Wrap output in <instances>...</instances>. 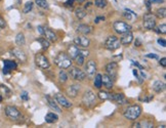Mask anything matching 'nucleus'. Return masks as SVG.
I'll return each instance as SVG.
<instances>
[{"label":"nucleus","instance_id":"13d9d810","mask_svg":"<svg viewBox=\"0 0 166 128\" xmlns=\"http://www.w3.org/2000/svg\"><path fill=\"white\" fill-rule=\"evenodd\" d=\"M2 99H3V97H2V95L0 94V101H2Z\"/></svg>","mask_w":166,"mask_h":128},{"label":"nucleus","instance_id":"4d7b16f0","mask_svg":"<svg viewBox=\"0 0 166 128\" xmlns=\"http://www.w3.org/2000/svg\"><path fill=\"white\" fill-rule=\"evenodd\" d=\"M77 1H78L79 3H83V2H85L86 0H77Z\"/></svg>","mask_w":166,"mask_h":128},{"label":"nucleus","instance_id":"a878e982","mask_svg":"<svg viewBox=\"0 0 166 128\" xmlns=\"http://www.w3.org/2000/svg\"><path fill=\"white\" fill-rule=\"evenodd\" d=\"M133 127H137V128H152L153 123L150 121H141V122H137V123L133 124Z\"/></svg>","mask_w":166,"mask_h":128},{"label":"nucleus","instance_id":"c85d7f7f","mask_svg":"<svg viewBox=\"0 0 166 128\" xmlns=\"http://www.w3.org/2000/svg\"><path fill=\"white\" fill-rule=\"evenodd\" d=\"M16 43L19 46H24L26 44V38L25 35L23 33H19L16 36Z\"/></svg>","mask_w":166,"mask_h":128},{"label":"nucleus","instance_id":"79ce46f5","mask_svg":"<svg viewBox=\"0 0 166 128\" xmlns=\"http://www.w3.org/2000/svg\"><path fill=\"white\" fill-rule=\"evenodd\" d=\"M122 60V54H119V55H114L113 56V61L114 62H120Z\"/></svg>","mask_w":166,"mask_h":128},{"label":"nucleus","instance_id":"c756f323","mask_svg":"<svg viewBox=\"0 0 166 128\" xmlns=\"http://www.w3.org/2000/svg\"><path fill=\"white\" fill-rule=\"evenodd\" d=\"M37 41H38V42L41 44V46H42L43 49H48L50 43H49V41L47 40L46 38H43V37H41V38L37 39Z\"/></svg>","mask_w":166,"mask_h":128},{"label":"nucleus","instance_id":"49530a36","mask_svg":"<svg viewBox=\"0 0 166 128\" xmlns=\"http://www.w3.org/2000/svg\"><path fill=\"white\" fill-rule=\"evenodd\" d=\"M160 65H161L162 67H166V59L165 57H162V59L160 60Z\"/></svg>","mask_w":166,"mask_h":128},{"label":"nucleus","instance_id":"a19ab883","mask_svg":"<svg viewBox=\"0 0 166 128\" xmlns=\"http://www.w3.org/2000/svg\"><path fill=\"white\" fill-rule=\"evenodd\" d=\"M6 27V23H5L4 18L0 16V29H4Z\"/></svg>","mask_w":166,"mask_h":128},{"label":"nucleus","instance_id":"423d86ee","mask_svg":"<svg viewBox=\"0 0 166 128\" xmlns=\"http://www.w3.org/2000/svg\"><path fill=\"white\" fill-rule=\"evenodd\" d=\"M113 28H114L115 32L118 34H123L126 32L131 31V26L126 24V23L122 22V21H116V22L113 24Z\"/></svg>","mask_w":166,"mask_h":128},{"label":"nucleus","instance_id":"7c9ffc66","mask_svg":"<svg viewBox=\"0 0 166 128\" xmlns=\"http://www.w3.org/2000/svg\"><path fill=\"white\" fill-rule=\"evenodd\" d=\"M58 80H60L61 83H65V82L68 81V75L66 74V72L63 69L60 71V73H58Z\"/></svg>","mask_w":166,"mask_h":128},{"label":"nucleus","instance_id":"ea45409f","mask_svg":"<svg viewBox=\"0 0 166 128\" xmlns=\"http://www.w3.org/2000/svg\"><path fill=\"white\" fill-rule=\"evenodd\" d=\"M21 99H22L23 101H29V95H28V92L23 91L22 93H21Z\"/></svg>","mask_w":166,"mask_h":128},{"label":"nucleus","instance_id":"864d4df0","mask_svg":"<svg viewBox=\"0 0 166 128\" xmlns=\"http://www.w3.org/2000/svg\"><path fill=\"white\" fill-rule=\"evenodd\" d=\"M73 1H74V0H68L67 2H66V4H67V5H72Z\"/></svg>","mask_w":166,"mask_h":128},{"label":"nucleus","instance_id":"2f4dec72","mask_svg":"<svg viewBox=\"0 0 166 128\" xmlns=\"http://www.w3.org/2000/svg\"><path fill=\"white\" fill-rule=\"evenodd\" d=\"M94 86L99 88V89L103 86V84H102V74H97L94 76Z\"/></svg>","mask_w":166,"mask_h":128},{"label":"nucleus","instance_id":"680f3d73","mask_svg":"<svg viewBox=\"0 0 166 128\" xmlns=\"http://www.w3.org/2000/svg\"><path fill=\"white\" fill-rule=\"evenodd\" d=\"M0 1H1V0H0Z\"/></svg>","mask_w":166,"mask_h":128},{"label":"nucleus","instance_id":"2eb2a0df","mask_svg":"<svg viewBox=\"0 0 166 128\" xmlns=\"http://www.w3.org/2000/svg\"><path fill=\"white\" fill-rule=\"evenodd\" d=\"M109 99L116 101V103H119V105H126V103H128V101L122 93H110Z\"/></svg>","mask_w":166,"mask_h":128},{"label":"nucleus","instance_id":"9b49d317","mask_svg":"<svg viewBox=\"0 0 166 128\" xmlns=\"http://www.w3.org/2000/svg\"><path fill=\"white\" fill-rule=\"evenodd\" d=\"M156 27V21L155 18L153 16V14L149 12V14L144 16V28L147 30H153Z\"/></svg>","mask_w":166,"mask_h":128},{"label":"nucleus","instance_id":"72a5a7b5","mask_svg":"<svg viewBox=\"0 0 166 128\" xmlns=\"http://www.w3.org/2000/svg\"><path fill=\"white\" fill-rule=\"evenodd\" d=\"M166 16V9L165 7H161V8H158L156 11V16L158 18H164Z\"/></svg>","mask_w":166,"mask_h":128},{"label":"nucleus","instance_id":"6ab92c4d","mask_svg":"<svg viewBox=\"0 0 166 128\" xmlns=\"http://www.w3.org/2000/svg\"><path fill=\"white\" fill-rule=\"evenodd\" d=\"M43 35L45 36L44 38H46L49 42H56L58 39L56 34L49 28H43Z\"/></svg>","mask_w":166,"mask_h":128},{"label":"nucleus","instance_id":"bb28decb","mask_svg":"<svg viewBox=\"0 0 166 128\" xmlns=\"http://www.w3.org/2000/svg\"><path fill=\"white\" fill-rule=\"evenodd\" d=\"M58 120V115L54 114V113H48V114L45 116V121L47 122V123H56V121Z\"/></svg>","mask_w":166,"mask_h":128},{"label":"nucleus","instance_id":"c03bdc74","mask_svg":"<svg viewBox=\"0 0 166 128\" xmlns=\"http://www.w3.org/2000/svg\"><path fill=\"white\" fill-rule=\"evenodd\" d=\"M101 21H105V16H97V18H95L94 23H95V24H97V23H99Z\"/></svg>","mask_w":166,"mask_h":128},{"label":"nucleus","instance_id":"7ed1b4c3","mask_svg":"<svg viewBox=\"0 0 166 128\" xmlns=\"http://www.w3.org/2000/svg\"><path fill=\"white\" fill-rule=\"evenodd\" d=\"M120 46H121L120 39L117 38L116 36H109L105 41V48L110 50V51H114V50L118 49Z\"/></svg>","mask_w":166,"mask_h":128},{"label":"nucleus","instance_id":"4468645a","mask_svg":"<svg viewBox=\"0 0 166 128\" xmlns=\"http://www.w3.org/2000/svg\"><path fill=\"white\" fill-rule=\"evenodd\" d=\"M10 53L12 54L16 59H18L21 63H26V62H27V55H26L25 52L23 51L22 49H20V48L18 47L12 48V49L10 50Z\"/></svg>","mask_w":166,"mask_h":128},{"label":"nucleus","instance_id":"de8ad7c7","mask_svg":"<svg viewBox=\"0 0 166 128\" xmlns=\"http://www.w3.org/2000/svg\"><path fill=\"white\" fill-rule=\"evenodd\" d=\"M150 3H161L163 2V0H148Z\"/></svg>","mask_w":166,"mask_h":128},{"label":"nucleus","instance_id":"473e14b6","mask_svg":"<svg viewBox=\"0 0 166 128\" xmlns=\"http://www.w3.org/2000/svg\"><path fill=\"white\" fill-rule=\"evenodd\" d=\"M74 60H75V63L77 64V66H82V65H84V62H85V56L82 55V54L79 52V54Z\"/></svg>","mask_w":166,"mask_h":128},{"label":"nucleus","instance_id":"a211bd4d","mask_svg":"<svg viewBox=\"0 0 166 128\" xmlns=\"http://www.w3.org/2000/svg\"><path fill=\"white\" fill-rule=\"evenodd\" d=\"M132 41H133V34L131 33V31L123 33L121 38H120V43H121V45H125V46L126 45H129Z\"/></svg>","mask_w":166,"mask_h":128},{"label":"nucleus","instance_id":"58836bf2","mask_svg":"<svg viewBox=\"0 0 166 128\" xmlns=\"http://www.w3.org/2000/svg\"><path fill=\"white\" fill-rule=\"evenodd\" d=\"M156 32L159 34H165L166 33V25L165 24H162V25H159L156 29Z\"/></svg>","mask_w":166,"mask_h":128},{"label":"nucleus","instance_id":"5fc2aeb1","mask_svg":"<svg viewBox=\"0 0 166 128\" xmlns=\"http://www.w3.org/2000/svg\"><path fill=\"white\" fill-rule=\"evenodd\" d=\"M147 7H148V9L151 11V3L149 2V1H147Z\"/></svg>","mask_w":166,"mask_h":128},{"label":"nucleus","instance_id":"393cba45","mask_svg":"<svg viewBox=\"0 0 166 128\" xmlns=\"http://www.w3.org/2000/svg\"><path fill=\"white\" fill-rule=\"evenodd\" d=\"M86 14H87V12H86L85 8L77 7V8L75 9V16H76V18H78V20H82V18H84L86 16Z\"/></svg>","mask_w":166,"mask_h":128},{"label":"nucleus","instance_id":"9d476101","mask_svg":"<svg viewBox=\"0 0 166 128\" xmlns=\"http://www.w3.org/2000/svg\"><path fill=\"white\" fill-rule=\"evenodd\" d=\"M118 64L116 62H112V63L108 64L106 66V72L113 80H116L117 79V75H118Z\"/></svg>","mask_w":166,"mask_h":128},{"label":"nucleus","instance_id":"5701e85b","mask_svg":"<svg viewBox=\"0 0 166 128\" xmlns=\"http://www.w3.org/2000/svg\"><path fill=\"white\" fill-rule=\"evenodd\" d=\"M78 54H79V47H77L75 44L69 45V47H68V55L72 60H74Z\"/></svg>","mask_w":166,"mask_h":128},{"label":"nucleus","instance_id":"4be33fe9","mask_svg":"<svg viewBox=\"0 0 166 128\" xmlns=\"http://www.w3.org/2000/svg\"><path fill=\"white\" fill-rule=\"evenodd\" d=\"M77 32L83 35H88L92 32V27L89 25H85V24H81L77 27Z\"/></svg>","mask_w":166,"mask_h":128},{"label":"nucleus","instance_id":"e433bc0d","mask_svg":"<svg viewBox=\"0 0 166 128\" xmlns=\"http://www.w3.org/2000/svg\"><path fill=\"white\" fill-rule=\"evenodd\" d=\"M33 4L34 3L32 2V1H28V2H26L25 6H24V9H23L24 14H28V12H30V11L32 10V8H33Z\"/></svg>","mask_w":166,"mask_h":128},{"label":"nucleus","instance_id":"39448f33","mask_svg":"<svg viewBox=\"0 0 166 128\" xmlns=\"http://www.w3.org/2000/svg\"><path fill=\"white\" fill-rule=\"evenodd\" d=\"M5 115L9 118L10 120H14V121H16V120L21 119L22 118V114L19 111L18 108L12 106H6L4 109Z\"/></svg>","mask_w":166,"mask_h":128},{"label":"nucleus","instance_id":"412c9836","mask_svg":"<svg viewBox=\"0 0 166 128\" xmlns=\"http://www.w3.org/2000/svg\"><path fill=\"white\" fill-rule=\"evenodd\" d=\"M45 99H46V101H47V103H48V106H49L50 108L52 109V110H54L56 112H58V113H61L62 112L61 108L58 107V103L54 101V99H51L49 95H45Z\"/></svg>","mask_w":166,"mask_h":128},{"label":"nucleus","instance_id":"3c124183","mask_svg":"<svg viewBox=\"0 0 166 128\" xmlns=\"http://www.w3.org/2000/svg\"><path fill=\"white\" fill-rule=\"evenodd\" d=\"M37 29H38L39 33H40L41 35H43V27H42V26H39V27L37 28Z\"/></svg>","mask_w":166,"mask_h":128},{"label":"nucleus","instance_id":"bf43d9fd","mask_svg":"<svg viewBox=\"0 0 166 128\" xmlns=\"http://www.w3.org/2000/svg\"><path fill=\"white\" fill-rule=\"evenodd\" d=\"M1 54H2V52H1V50H0V55H1Z\"/></svg>","mask_w":166,"mask_h":128},{"label":"nucleus","instance_id":"f704fd0d","mask_svg":"<svg viewBox=\"0 0 166 128\" xmlns=\"http://www.w3.org/2000/svg\"><path fill=\"white\" fill-rule=\"evenodd\" d=\"M35 3H36L39 7H41V8L46 9L49 7V5L47 3V0H35Z\"/></svg>","mask_w":166,"mask_h":128},{"label":"nucleus","instance_id":"a18cd8bd","mask_svg":"<svg viewBox=\"0 0 166 128\" xmlns=\"http://www.w3.org/2000/svg\"><path fill=\"white\" fill-rule=\"evenodd\" d=\"M147 57H150V59H155V60H157L158 59V55L157 54H152V53H148L147 54Z\"/></svg>","mask_w":166,"mask_h":128},{"label":"nucleus","instance_id":"603ef678","mask_svg":"<svg viewBox=\"0 0 166 128\" xmlns=\"http://www.w3.org/2000/svg\"><path fill=\"white\" fill-rule=\"evenodd\" d=\"M132 73H133V75H134V76L137 77V78L139 76V73H137V69H133V70H132Z\"/></svg>","mask_w":166,"mask_h":128},{"label":"nucleus","instance_id":"09e8293b","mask_svg":"<svg viewBox=\"0 0 166 128\" xmlns=\"http://www.w3.org/2000/svg\"><path fill=\"white\" fill-rule=\"evenodd\" d=\"M141 42L139 41V39H137V40L134 41V46L135 47H137V46L139 47V46H141Z\"/></svg>","mask_w":166,"mask_h":128},{"label":"nucleus","instance_id":"cd10ccee","mask_svg":"<svg viewBox=\"0 0 166 128\" xmlns=\"http://www.w3.org/2000/svg\"><path fill=\"white\" fill-rule=\"evenodd\" d=\"M0 94L2 95V97H9L11 95V90L9 89L7 86H5V85H3V84H1L0 85Z\"/></svg>","mask_w":166,"mask_h":128},{"label":"nucleus","instance_id":"aec40b11","mask_svg":"<svg viewBox=\"0 0 166 128\" xmlns=\"http://www.w3.org/2000/svg\"><path fill=\"white\" fill-rule=\"evenodd\" d=\"M102 84L105 86L107 89H112L113 86H114V80L109 76L108 74L102 75Z\"/></svg>","mask_w":166,"mask_h":128},{"label":"nucleus","instance_id":"f8f14e48","mask_svg":"<svg viewBox=\"0 0 166 128\" xmlns=\"http://www.w3.org/2000/svg\"><path fill=\"white\" fill-rule=\"evenodd\" d=\"M54 101L58 103V105L62 106L63 108L69 109V108L72 107V103H71V101H70L65 95L62 94V93H58V92L54 94Z\"/></svg>","mask_w":166,"mask_h":128},{"label":"nucleus","instance_id":"052dcab7","mask_svg":"<svg viewBox=\"0 0 166 128\" xmlns=\"http://www.w3.org/2000/svg\"><path fill=\"white\" fill-rule=\"evenodd\" d=\"M115 1H117V0H115Z\"/></svg>","mask_w":166,"mask_h":128},{"label":"nucleus","instance_id":"b1692460","mask_svg":"<svg viewBox=\"0 0 166 128\" xmlns=\"http://www.w3.org/2000/svg\"><path fill=\"white\" fill-rule=\"evenodd\" d=\"M153 90L155 92H162L164 89H165V83L164 82H162V81H155L154 83H153V86H152Z\"/></svg>","mask_w":166,"mask_h":128},{"label":"nucleus","instance_id":"37998d69","mask_svg":"<svg viewBox=\"0 0 166 128\" xmlns=\"http://www.w3.org/2000/svg\"><path fill=\"white\" fill-rule=\"evenodd\" d=\"M158 43L161 45L162 47H165V46H166V42H165V40H164V39H158Z\"/></svg>","mask_w":166,"mask_h":128},{"label":"nucleus","instance_id":"20e7f679","mask_svg":"<svg viewBox=\"0 0 166 128\" xmlns=\"http://www.w3.org/2000/svg\"><path fill=\"white\" fill-rule=\"evenodd\" d=\"M82 103H84V106H86L87 108L94 106L95 103H97V97L93 93V91L91 90H87V91L84 92L82 97Z\"/></svg>","mask_w":166,"mask_h":128},{"label":"nucleus","instance_id":"4c0bfd02","mask_svg":"<svg viewBox=\"0 0 166 128\" xmlns=\"http://www.w3.org/2000/svg\"><path fill=\"white\" fill-rule=\"evenodd\" d=\"M97 95H99V97L102 99V101H108L109 97H110V93H109V92H106V91H99Z\"/></svg>","mask_w":166,"mask_h":128},{"label":"nucleus","instance_id":"ddd939ff","mask_svg":"<svg viewBox=\"0 0 166 128\" xmlns=\"http://www.w3.org/2000/svg\"><path fill=\"white\" fill-rule=\"evenodd\" d=\"M74 44L76 45L77 47H81V48H87L90 45V40L85 36H77L74 38Z\"/></svg>","mask_w":166,"mask_h":128},{"label":"nucleus","instance_id":"c9c22d12","mask_svg":"<svg viewBox=\"0 0 166 128\" xmlns=\"http://www.w3.org/2000/svg\"><path fill=\"white\" fill-rule=\"evenodd\" d=\"M94 4L99 8H105L108 2H107V0H94Z\"/></svg>","mask_w":166,"mask_h":128},{"label":"nucleus","instance_id":"0eeeda50","mask_svg":"<svg viewBox=\"0 0 166 128\" xmlns=\"http://www.w3.org/2000/svg\"><path fill=\"white\" fill-rule=\"evenodd\" d=\"M69 74L71 78L74 79L75 81H83L86 79L85 72H83L82 70H80L79 68H71V70L69 71Z\"/></svg>","mask_w":166,"mask_h":128},{"label":"nucleus","instance_id":"6e6552de","mask_svg":"<svg viewBox=\"0 0 166 128\" xmlns=\"http://www.w3.org/2000/svg\"><path fill=\"white\" fill-rule=\"evenodd\" d=\"M95 73H97V64H95V62L93 60H89L85 66L86 77H88V79L94 78Z\"/></svg>","mask_w":166,"mask_h":128},{"label":"nucleus","instance_id":"6e6d98bb","mask_svg":"<svg viewBox=\"0 0 166 128\" xmlns=\"http://www.w3.org/2000/svg\"><path fill=\"white\" fill-rule=\"evenodd\" d=\"M91 5H92V3H91V2H88V3H87V4H86V5H85V8H87V7L91 6Z\"/></svg>","mask_w":166,"mask_h":128},{"label":"nucleus","instance_id":"f257e3e1","mask_svg":"<svg viewBox=\"0 0 166 128\" xmlns=\"http://www.w3.org/2000/svg\"><path fill=\"white\" fill-rule=\"evenodd\" d=\"M54 64L58 66L60 69H68L72 66V59L65 52H60L58 53V55L54 57Z\"/></svg>","mask_w":166,"mask_h":128},{"label":"nucleus","instance_id":"1a4fd4ad","mask_svg":"<svg viewBox=\"0 0 166 128\" xmlns=\"http://www.w3.org/2000/svg\"><path fill=\"white\" fill-rule=\"evenodd\" d=\"M35 63L38 67H40L41 69H48L50 67L49 61L46 56L42 53H37L35 55Z\"/></svg>","mask_w":166,"mask_h":128},{"label":"nucleus","instance_id":"8fccbe9b","mask_svg":"<svg viewBox=\"0 0 166 128\" xmlns=\"http://www.w3.org/2000/svg\"><path fill=\"white\" fill-rule=\"evenodd\" d=\"M131 62H132V64H133V65H135V66H137V68H139V69H141V70H144V68L141 67V66L139 65V64L137 63V62H134V61H131Z\"/></svg>","mask_w":166,"mask_h":128},{"label":"nucleus","instance_id":"f3484780","mask_svg":"<svg viewBox=\"0 0 166 128\" xmlns=\"http://www.w3.org/2000/svg\"><path fill=\"white\" fill-rule=\"evenodd\" d=\"M79 91H80V85L78 84H72V85L68 86V88L66 89V93L70 97H76Z\"/></svg>","mask_w":166,"mask_h":128},{"label":"nucleus","instance_id":"f03ea898","mask_svg":"<svg viewBox=\"0 0 166 128\" xmlns=\"http://www.w3.org/2000/svg\"><path fill=\"white\" fill-rule=\"evenodd\" d=\"M141 114V107L139 105L130 106L124 111V117L131 121H135Z\"/></svg>","mask_w":166,"mask_h":128},{"label":"nucleus","instance_id":"dca6fc26","mask_svg":"<svg viewBox=\"0 0 166 128\" xmlns=\"http://www.w3.org/2000/svg\"><path fill=\"white\" fill-rule=\"evenodd\" d=\"M3 64H4V67H3V74H9L10 71L12 70H16L18 65H16V62L14 61H9V60H4L3 61Z\"/></svg>","mask_w":166,"mask_h":128}]
</instances>
